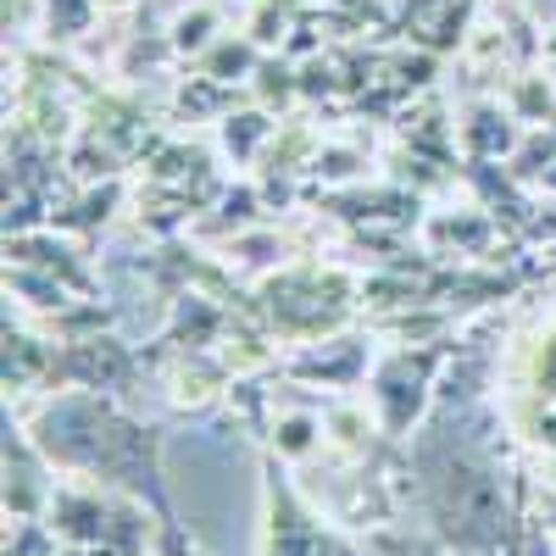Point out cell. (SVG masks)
<instances>
[{"label": "cell", "mask_w": 556, "mask_h": 556, "mask_svg": "<svg viewBox=\"0 0 556 556\" xmlns=\"http://www.w3.org/2000/svg\"><path fill=\"white\" fill-rule=\"evenodd\" d=\"M412 556H424V551H412Z\"/></svg>", "instance_id": "cell-1"}]
</instances>
